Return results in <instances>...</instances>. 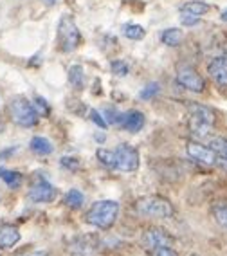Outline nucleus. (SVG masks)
<instances>
[{"mask_svg":"<svg viewBox=\"0 0 227 256\" xmlns=\"http://www.w3.org/2000/svg\"><path fill=\"white\" fill-rule=\"evenodd\" d=\"M216 116L209 106L200 103H190L188 105V128L190 134L196 139H206L213 134Z\"/></svg>","mask_w":227,"mask_h":256,"instance_id":"obj_1","label":"nucleus"},{"mask_svg":"<svg viewBox=\"0 0 227 256\" xmlns=\"http://www.w3.org/2000/svg\"><path fill=\"white\" fill-rule=\"evenodd\" d=\"M119 216V204L116 200H98L85 213V222L92 228L110 229Z\"/></svg>","mask_w":227,"mask_h":256,"instance_id":"obj_2","label":"nucleus"},{"mask_svg":"<svg viewBox=\"0 0 227 256\" xmlns=\"http://www.w3.org/2000/svg\"><path fill=\"white\" fill-rule=\"evenodd\" d=\"M8 116L14 124H18L22 128L36 126L38 121H40V114L26 96L11 98L10 103H8Z\"/></svg>","mask_w":227,"mask_h":256,"instance_id":"obj_3","label":"nucleus"},{"mask_svg":"<svg viewBox=\"0 0 227 256\" xmlns=\"http://www.w3.org/2000/svg\"><path fill=\"white\" fill-rule=\"evenodd\" d=\"M136 211L141 216H152V218H172L175 215L173 204L160 195L141 197L136 202Z\"/></svg>","mask_w":227,"mask_h":256,"instance_id":"obj_4","label":"nucleus"},{"mask_svg":"<svg viewBox=\"0 0 227 256\" xmlns=\"http://www.w3.org/2000/svg\"><path fill=\"white\" fill-rule=\"evenodd\" d=\"M56 42L62 52H72L82 44V32L78 29L72 16L64 14L58 22V31H56Z\"/></svg>","mask_w":227,"mask_h":256,"instance_id":"obj_5","label":"nucleus"},{"mask_svg":"<svg viewBox=\"0 0 227 256\" xmlns=\"http://www.w3.org/2000/svg\"><path fill=\"white\" fill-rule=\"evenodd\" d=\"M175 80L180 85L182 88H186L190 92H195V94H200V92L206 90V80L198 74V70L193 67V65L186 64V62H180L175 69Z\"/></svg>","mask_w":227,"mask_h":256,"instance_id":"obj_6","label":"nucleus"},{"mask_svg":"<svg viewBox=\"0 0 227 256\" xmlns=\"http://www.w3.org/2000/svg\"><path fill=\"white\" fill-rule=\"evenodd\" d=\"M114 154H116V170L119 172L128 174V172H136L139 168V152L132 144L123 142L114 150Z\"/></svg>","mask_w":227,"mask_h":256,"instance_id":"obj_7","label":"nucleus"},{"mask_svg":"<svg viewBox=\"0 0 227 256\" xmlns=\"http://www.w3.org/2000/svg\"><path fill=\"white\" fill-rule=\"evenodd\" d=\"M186 154L193 160L200 162L204 166H216L218 164V156L209 144H202L200 141H190L186 144Z\"/></svg>","mask_w":227,"mask_h":256,"instance_id":"obj_8","label":"nucleus"},{"mask_svg":"<svg viewBox=\"0 0 227 256\" xmlns=\"http://www.w3.org/2000/svg\"><path fill=\"white\" fill-rule=\"evenodd\" d=\"M56 195H58V190L49 180L40 178L38 182H34L31 186V190L28 193V198L31 202H36V204H49V202L56 200Z\"/></svg>","mask_w":227,"mask_h":256,"instance_id":"obj_9","label":"nucleus"},{"mask_svg":"<svg viewBox=\"0 0 227 256\" xmlns=\"http://www.w3.org/2000/svg\"><path fill=\"white\" fill-rule=\"evenodd\" d=\"M142 246L146 251L155 247H173V236L162 228H148L142 233Z\"/></svg>","mask_w":227,"mask_h":256,"instance_id":"obj_10","label":"nucleus"},{"mask_svg":"<svg viewBox=\"0 0 227 256\" xmlns=\"http://www.w3.org/2000/svg\"><path fill=\"white\" fill-rule=\"evenodd\" d=\"M208 74L218 88H227V58L214 56L208 64Z\"/></svg>","mask_w":227,"mask_h":256,"instance_id":"obj_11","label":"nucleus"},{"mask_svg":"<svg viewBox=\"0 0 227 256\" xmlns=\"http://www.w3.org/2000/svg\"><path fill=\"white\" fill-rule=\"evenodd\" d=\"M144 123H146V119H144V114H142V112H139V110H130V112L123 114L121 123L119 124H121L126 132L137 134L142 126H144Z\"/></svg>","mask_w":227,"mask_h":256,"instance_id":"obj_12","label":"nucleus"},{"mask_svg":"<svg viewBox=\"0 0 227 256\" xmlns=\"http://www.w3.org/2000/svg\"><path fill=\"white\" fill-rule=\"evenodd\" d=\"M20 242V231L16 226L0 224V247L2 249H11Z\"/></svg>","mask_w":227,"mask_h":256,"instance_id":"obj_13","label":"nucleus"},{"mask_svg":"<svg viewBox=\"0 0 227 256\" xmlns=\"http://www.w3.org/2000/svg\"><path fill=\"white\" fill-rule=\"evenodd\" d=\"M184 40V34L178 28H170V29H164L160 32V42H162L164 46L168 47H178Z\"/></svg>","mask_w":227,"mask_h":256,"instance_id":"obj_14","label":"nucleus"},{"mask_svg":"<svg viewBox=\"0 0 227 256\" xmlns=\"http://www.w3.org/2000/svg\"><path fill=\"white\" fill-rule=\"evenodd\" d=\"M29 148L31 152H34L36 156H49L52 154V142L49 141L47 138H42V136H36V138H32L31 142H29Z\"/></svg>","mask_w":227,"mask_h":256,"instance_id":"obj_15","label":"nucleus"},{"mask_svg":"<svg viewBox=\"0 0 227 256\" xmlns=\"http://www.w3.org/2000/svg\"><path fill=\"white\" fill-rule=\"evenodd\" d=\"M209 10H211L209 4L200 2V0H191V2H186V4L180 6V13L195 14V16H202V14H206Z\"/></svg>","mask_w":227,"mask_h":256,"instance_id":"obj_16","label":"nucleus"},{"mask_svg":"<svg viewBox=\"0 0 227 256\" xmlns=\"http://www.w3.org/2000/svg\"><path fill=\"white\" fill-rule=\"evenodd\" d=\"M0 178L4 180L11 190H18L22 186V174L20 172H14V170H6V168H0Z\"/></svg>","mask_w":227,"mask_h":256,"instance_id":"obj_17","label":"nucleus"},{"mask_svg":"<svg viewBox=\"0 0 227 256\" xmlns=\"http://www.w3.org/2000/svg\"><path fill=\"white\" fill-rule=\"evenodd\" d=\"M68 83L76 90H83V87H85V70H83L82 65H72L68 69Z\"/></svg>","mask_w":227,"mask_h":256,"instance_id":"obj_18","label":"nucleus"},{"mask_svg":"<svg viewBox=\"0 0 227 256\" xmlns=\"http://www.w3.org/2000/svg\"><path fill=\"white\" fill-rule=\"evenodd\" d=\"M64 204L70 210H80L85 204V197L80 190H68L64 197Z\"/></svg>","mask_w":227,"mask_h":256,"instance_id":"obj_19","label":"nucleus"},{"mask_svg":"<svg viewBox=\"0 0 227 256\" xmlns=\"http://www.w3.org/2000/svg\"><path fill=\"white\" fill-rule=\"evenodd\" d=\"M96 157L100 160L104 168L108 170H116V154L112 150H106V148H98L96 152Z\"/></svg>","mask_w":227,"mask_h":256,"instance_id":"obj_20","label":"nucleus"},{"mask_svg":"<svg viewBox=\"0 0 227 256\" xmlns=\"http://www.w3.org/2000/svg\"><path fill=\"white\" fill-rule=\"evenodd\" d=\"M209 146L213 148L214 154L220 159L227 162V138H211L209 139Z\"/></svg>","mask_w":227,"mask_h":256,"instance_id":"obj_21","label":"nucleus"},{"mask_svg":"<svg viewBox=\"0 0 227 256\" xmlns=\"http://www.w3.org/2000/svg\"><path fill=\"white\" fill-rule=\"evenodd\" d=\"M123 34L128 40H142V38L146 36V31L139 24H128V26H124Z\"/></svg>","mask_w":227,"mask_h":256,"instance_id":"obj_22","label":"nucleus"},{"mask_svg":"<svg viewBox=\"0 0 227 256\" xmlns=\"http://www.w3.org/2000/svg\"><path fill=\"white\" fill-rule=\"evenodd\" d=\"M213 216L220 228L227 229V204H216L213 208Z\"/></svg>","mask_w":227,"mask_h":256,"instance_id":"obj_23","label":"nucleus"},{"mask_svg":"<svg viewBox=\"0 0 227 256\" xmlns=\"http://www.w3.org/2000/svg\"><path fill=\"white\" fill-rule=\"evenodd\" d=\"M159 92H160V85H159V83L152 82V83H148L144 88H142L141 94H139V98H141V100H144V101H150V100H154Z\"/></svg>","mask_w":227,"mask_h":256,"instance_id":"obj_24","label":"nucleus"},{"mask_svg":"<svg viewBox=\"0 0 227 256\" xmlns=\"http://www.w3.org/2000/svg\"><path fill=\"white\" fill-rule=\"evenodd\" d=\"M110 69H112V72L116 74V76H126L128 70H130V67L126 65V62H123V60H114L112 64H110Z\"/></svg>","mask_w":227,"mask_h":256,"instance_id":"obj_25","label":"nucleus"},{"mask_svg":"<svg viewBox=\"0 0 227 256\" xmlns=\"http://www.w3.org/2000/svg\"><path fill=\"white\" fill-rule=\"evenodd\" d=\"M34 108H36V112L42 116V118H46V116H49V112H50V108H49V105H47V101L44 100V98H40V96H36L34 98Z\"/></svg>","mask_w":227,"mask_h":256,"instance_id":"obj_26","label":"nucleus"},{"mask_svg":"<svg viewBox=\"0 0 227 256\" xmlns=\"http://www.w3.org/2000/svg\"><path fill=\"white\" fill-rule=\"evenodd\" d=\"M146 252L150 256H178V252L173 247H155V249H150Z\"/></svg>","mask_w":227,"mask_h":256,"instance_id":"obj_27","label":"nucleus"},{"mask_svg":"<svg viewBox=\"0 0 227 256\" xmlns=\"http://www.w3.org/2000/svg\"><path fill=\"white\" fill-rule=\"evenodd\" d=\"M200 22V16H195V14H188V13H180V24L186 26V28H191V26H196Z\"/></svg>","mask_w":227,"mask_h":256,"instance_id":"obj_28","label":"nucleus"},{"mask_svg":"<svg viewBox=\"0 0 227 256\" xmlns=\"http://www.w3.org/2000/svg\"><path fill=\"white\" fill-rule=\"evenodd\" d=\"M90 119H92V121H94V123L98 124L100 128H106V119H104V118H103V114H100L98 110H94V108L90 110Z\"/></svg>","mask_w":227,"mask_h":256,"instance_id":"obj_29","label":"nucleus"},{"mask_svg":"<svg viewBox=\"0 0 227 256\" xmlns=\"http://www.w3.org/2000/svg\"><path fill=\"white\" fill-rule=\"evenodd\" d=\"M60 164L64 166V168H67V170H78L80 162H78V159H74V157H62Z\"/></svg>","mask_w":227,"mask_h":256,"instance_id":"obj_30","label":"nucleus"},{"mask_svg":"<svg viewBox=\"0 0 227 256\" xmlns=\"http://www.w3.org/2000/svg\"><path fill=\"white\" fill-rule=\"evenodd\" d=\"M104 116H108V123H116V124L121 123V118H123V114H119L118 110H106Z\"/></svg>","mask_w":227,"mask_h":256,"instance_id":"obj_31","label":"nucleus"},{"mask_svg":"<svg viewBox=\"0 0 227 256\" xmlns=\"http://www.w3.org/2000/svg\"><path fill=\"white\" fill-rule=\"evenodd\" d=\"M20 256H47L46 251H31V252H26V254H20Z\"/></svg>","mask_w":227,"mask_h":256,"instance_id":"obj_32","label":"nucleus"},{"mask_svg":"<svg viewBox=\"0 0 227 256\" xmlns=\"http://www.w3.org/2000/svg\"><path fill=\"white\" fill-rule=\"evenodd\" d=\"M42 2H44V4L49 6V8H50V6H54L56 2H58V0H42Z\"/></svg>","mask_w":227,"mask_h":256,"instance_id":"obj_33","label":"nucleus"},{"mask_svg":"<svg viewBox=\"0 0 227 256\" xmlns=\"http://www.w3.org/2000/svg\"><path fill=\"white\" fill-rule=\"evenodd\" d=\"M220 18H222L224 22H227V10H224V11H222V14H220Z\"/></svg>","mask_w":227,"mask_h":256,"instance_id":"obj_34","label":"nucleus"},{"mask_svg":"<svg viewBox=\"0 0 227 256\" xmlns=\"http://www.w3.org/2000/svg\"><path fill=\"white\" fill-rule=\"evenodd\" d=\"M4 130V121H2V118H0V132Z\"/></svg>","mask_w":227,"mask_h":256,"instance_id":"obj_35","label":"nucleus"},{"mask_svg":"<svg viewBox=\"0 0 227 256\" xmlns=\"http://www.w3.org/2000/svg\"><path fill=\"white\" fill-rule=\"evenodd\" d=\"M191 256H195V254H191Z\"/></svg>","mask_w":227,"mask_h":256,"instance_id":"obj_36","label":"nucleus"}]
</instances>
